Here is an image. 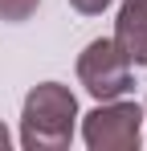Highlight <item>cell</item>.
Instances as JSON below:
<instances>
[{
	"label": "cell",
	"mask_w": 147,
	"mask_h": 151,
	"mask_svg": "<svg viewBox=\"0 0 147 151\" xmlns=\"http://www.w3.org/2000/svg\"><path fill=\"white\" fill-rule=\"evenodd\" d=\"M37 4H41V0H0V21L21 25V21H29V17L37 12Z\"/></svg>",
	"instance_id": "obj_5"
},
{
	"label": "cell",
	"mask_w": 147,
	"mask_h": 151,
	"mask_svg": "<svg viewBox=\"0 0 147 151\" xmlns=\"http://www.w3.org/2000/svg\"><path fill=\"white\" fill-rule=\"evenodd\" d=\"M74 119H78V98L61 82H41L29 90L21 110V143L29 151H57L70 147Z\"/></svg>",
	"instance_id": "obj_1"
},
{
	"label": "cell",
	"mask_w": 147,
	"mask_h": 151,
	"mask_svg": "<svg viewBox=\"0 0 147 151\" xmlns=\"http://www.w3.org/2000/svg\"><path fill=\"white\" fill-rule=\"evenodd\" d=\"M90 151H135L143 139V106L135 102H102L82 123Z\"/></svg>",
	"instance_id": "obj_2"
},
{
	"label": "cell",
	"mask_w": 147,
	"mask_h": 151,
	"mask_svg": "<svg viewBox=\"0 0 147 151\" xmlns=\"http://www.w3.org/2000/svg\"><path fill=\"white\" fill-rule=\"evenodd\" d=\"M115 45L127 53L131 65L147 61V0H122L115 21Z\"/></svg>",
	"instance_id": "obj_4"
},
{
	"label": "cell",
	"mask_w": 147,
	"mask_h": 151,
	"mask_svg": "<svg viewBox=\"0 0 147 151\" xmlns=\"http://www.w3.org/2000/svg\"><path fill=\"white\" fill-rule=\"evenodd\" d=\"M143 119H147V106H143Z\"/></svg>",
	"instance_id": "obj_8"
},
{
	"label": "cell",
	"mask_w": 147,
	"mask_h": 151,
	"mask_svg": "<svg viewBox=\"0 0 147 151\" xmlns=\"http://www.w3.org/2000/svg\"><path fill=\"white\" fill-rule=\"evenodd\" d=\"M0 151H8V131H4V123H0Z\"/></svg>",
	"instance_id": "obj_7"
},
{
	"label": "cell",
	"mask_w": 147,
	"mask_h": 151,
	"mask_svg": "<svg viewBox=\"0 0 147 151\" xmlns=\"http://www.w3.org/2000/svg\"><path fill=\"white\" fill-rule=\"evenodd\" d=\"M78 78H82L86 94H94L98 102L127 94L131 82H135L127 53H122L115 41H106V37H98V41H90V45L82 49V57H78Z\"/></svg>",
	"instance_id": "obj_3"
},
{
	"label": "cell",
	"mask_w": 147,
	"mask_h": 151,
	"mask_svg": "<svg viewBox=\"0 0 147 151\" xmlns=\"http://www.w3.org/2000/svg\"><path fill=\"white\" fill-rule=\"evenodd\" d=\"M70 4L78 8V12H86V17H98V12H102L110 0H70Z\"/></svg>",
	"instance_id": "obj_6"
}]
</instances>
